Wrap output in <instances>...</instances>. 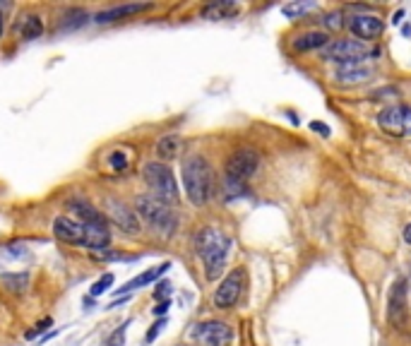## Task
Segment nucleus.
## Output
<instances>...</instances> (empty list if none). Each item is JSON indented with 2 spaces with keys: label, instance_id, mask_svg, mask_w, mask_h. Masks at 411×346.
I'll list each match as a JSON object with an SVG mask.
<instances>
[{
  "label": "nucleus",
  "instance_id": "obj_1",
  "mask_svg": "<svg viewBox=\"0 0 411 346\" xmlns=\"http://www.w3.org/2000/svg\"><path fill=\"white\" fill-rule=\"evenodd\" d=\"M180 178H183L185 197L195 207L207 204L214 195V171H212V163L202 154L185 156L183 163H180Z\"/></svg>",
  "mask_w": 411,
  "mask_h": 346
},
{
  "label": "nucleus",
  "instance_id": "obj_2",
  "mask_svg": "<svg viewBox=\"0 0 411 346\" xmlns=\"http://www.w3.org/2000/svg\"><path fill=\"white\" fill-rule=\"evenodd\" d=\"M195 253L204 265V277L209 282L221 277V272L226 270V260L231 253V238L226 233L216 229H200L195 233Z\"/></svg>",
  "mask_w": 411,
  "mask_h": 346
},
{
  "label": "nucleus",
  "instance_id": "obj_3",
  "mask_svg": "<svg viewBox=\"0 0 411 346\" xmlns=\"http://www.w3.org/2000/svg\"><path fill=\"white\" fill-rule=\"evenodd\" d=\"M132 209H135V214L140 217L154 233H159L161 238L176 236L180 219L176 212H173L171 204L161 202V200H156L154 195H140V197H135V207Z\"/></svg>",
  "mask_w": 411,
  "mask_h": 346
},
{
  "label": "nucleus",
  "instance_id": "obj_4",
  "mask_svg": "<svg viewBox=\"0 0 411 346\" xmlns=\"http://www.w3.org/2000/svg\"><path fill=\"white\" fill-rule=\"evenodd\" d=\"M142 178L147 188L152 192L149 195H154L156 200H161V202L166 204H176L180 192H178V180L176 175H173L171 168L166 166V163L161 161H147L142 168Z\"/></svg>",
  "mask_w": 411,
  "mask_h": 346
},
{
  "label": "nucleus",
  "instance_id": "obj_5",
  "mask_svg": "<svg viewBox=\"0 0 411 346\" xmlns=\"http://www.w3.org/2000/svg\"><path fill=\"white\" fill-rule=\"evenodd\" d=\"M260 166V156L255 149H238L228 156L226 171H224V180L233 185H245L248 180L255 175Z\"/></svg>",
  "mask_w": 411,
  "mask_h": 346
},
{
  "label": "nucleus",
  "instance_id": "obj_6",
  "mask_svg": "<svg viewBox=\"0 0 411 346\" xmlns=\"http://www.w3.org/2000/svg\"><path fill=\"white\" fill-rule=\"evenodd\" d=\"M378 125L390 137H409L411 135V106L392 104L378 113Z\"/></svg>",
  "mask_w": 411,
  "mask_h": 346
},
{
  "label": "nucleus",
  "instance_id": "obj_7",
  "mask_svg": "<svg viewBox=\"0 0 411 346\" xmlns=\"http://www.w3.org/2000/svg\"><path fill=\"white\" fill-rule=\"evenodd\" d=\"M371 56L364 41L356 39H335L325 46V60H332L337 65H352V63H364Z\"/></svg>",
  "mask_w": 411,
  "mask_h": 346
},
{
  "label": "nucleus",
  "instance_id": "obj_8",
  "mask_svg": "<svg viewBox=\"0 0 411 346\" xmlns=\"http://www.w3.org/2000/svg\"><path fill=\"white\" fill-rule=\"evenodd\" d=\"M243 287H245V272H243V267H236V270H231L221 279L219 289L214 291V308H219V311H231L236 303H238Z\"/></svg>",
  "mask_w": 411,
  "mask_h": 346
},
{
  "label": "nucleus",
  "instance_id": "obj_9",
  "mask_svg": "<svg viewBox=\"0 0 411 346\" xmlns=\"http://www.w3.org/2000/svg\"><path fill=\"white\" fill-rule=\"evenodd\" d=\"M190 337L204 346H228L233 342V330L221 320H207V323H197L192 327Z\"/></svg>",
  "mask_w": 411,
  "mask_h": 346
},
{
  "label": "nucleus",
  "instance_id": "obj_10",
  "mask_svg": "<svg viewBox=\"0 0 411 346\" xmlns=\"http://www.w3.org/2000/svg\"><path fill=\"white\" fill-rule=\"evenodd\" d=\"M106 212H108V219H111L116 226L128 236H137L142 231L140 217L135 214V209L130 204H125L123 200L118 197H108L106 200Z\"/></svg>",
  "mask_w": 411,
  "mask_h": 346
},
{
  "label": "nucleus",
  "instance_id": "obj_11",
  "mask_svg": "<svg viewBox=\"0 0 411 346\" xmlns=\"http://www.w3.org/2000/svg\"><path fill=\"white\" fill-rule=\"evenodd\" d=\"M388 320L392 327L397 330H404L409 323V308H407V282L404 279H397L390 289V299H388Z\"/></svg>",
  "mask_w": 411,
  "mask_h": 346
},
{
  "label": "nucleus",
  "instance_id": "obj_12",
  "mask_svg": "<svg viewBox=\"0 0 411 346\" xmlns=\"http://www.w3.org/2000/svg\"><path fill=\"white\" fill-rule=\"evenodd\" d=\"M347 27L352 29L356 41H376L378 36L383 34L385 24L378 15H354L352 20L347 22Z\"/></svg>",
  "mask_w": 411,
  "mask_h": 346
},
{
  "label": "nucleus",
  "instance_id": "obj_13",
  "mask_svg": "<svg viewBox=\"0 0 411 346\" xmlns=\"http://www.w3.org/2000/svg\"><path fill=\"white\" fill-rule=\"evenodd\" d=\"M53 236H56L58 241L68 243V246L84 248V236H87V231H84V224L70 219V217H58V219L53 221Z\"/></svg>",
  "mask_w": 411,
  "mask_h": 346
},
{
  "label": "nucleus",
  "instance_id": "obj_14",
  "mask_svg": "<svg viewBox=\"0 0 411 346\" xmlns=\"http://www.w3.org/2000/svg\"><path fill=\"white\" fill-rule=\"evenodd\" d=\"M68 209L75 212L77 221L84 224V226H106V217L101 214L92 202H87L84 197H70Z\"/></svg>",
  "mask_w": 411,
  "mask_h": 346
},
{
  "label": "nucleus",
  "instance_id": "obj_15",
  "mask_svg": "<svg viewBox=\"0 0 411 346\" xmlns=\"http://www.w3.org/2000/svg\"><path fill=\"white\" fill-rule=\"evenodd\" d=\"M152 8H154L152 3H128V5H118V8H108V10L96 12V15H94V22H96V24H108V22L123 20V17L140 15V12H147V10H152Z\"/></svg>",
  "mask_w": 411,
  "mask_h": 346
},
{
  "label": "nucleus",
  "instance_id": "obj_16",
  "mask_svg": "<svg viewBox=\"0 0 411 346\" xmlns=\"http://www.w3.org/2000/svg\"><path fill=\"white\" fill-rule=\"evenodd\" d=\"M373 77V70L366 68L364 63H352V65H337L335 70V82L344 84V87H354V84H364Z\"/></svg>",
  "mask_w": 411,
  "mask_h": 346
},
{
  "label": "nucleus",
  "instance_id": "obj_17",
  "mask_svg": "<svg viewBox=\"0 0 411 346\" xmlns=\"http://www.w3.org/2000/svg\"><path fill=\"white\" fill-rule=\"evenodd\" d=\"M168 270H171V263H161V265L152 267V270L142 272L140 277L130 279L128 284H123V287H120V289H116V291H118V294H130V291H137L140 287H147V284L156 282V279H159V277H164Z\"/></svg>",
  "mask_w": 411,
  "mask_h": 346
},
{
  "label": "nucleus",
  "instance_id": "obj_18",
  "mask_svg": "<svg viewBox=\"0 0 411 346\" xmlns=\"http://www.w3.org/2000/svg\"><path fill=\"white\" fill-rule=\"evenodd\" d=\"M330 44V36L328 32H318V29H313V32H306V34H299L294 39V51L299 53H306V51H318V48H325Z\"/></svg>",
  "mask_w": 411,
  "mask_h": 346
},
{
  "label": "nucleus",
  "instance_id": "obj_19",
  "mask_svg": "<svg viewBox=\"0 0 411 346\" xmlns=\"http://www.w3.org/2000/svg\"><path fill=\"white\" fill-rule=\"evenodd\" d=\"M87 231V236H84V248H89V250H104L108 248V243H111V231L108 226H84Z\"/></svg>",
  "mask_w": 411,
  "mask_h": 346
},
{
  "label": "nucleus",
  "instance_id": "obj_20",
  "mask_svg": "<svg viewBox=\"0 0 411 346\" xmlns=\"http://www.w3.org/2000/svg\"><path fill=\"white\" fill-rule=\"evenodd\" d=\"M0 284L10 294H24L29 289V275L27 272H5V275H0Z\"/></svg>",
  "mask_w": 411,
  "mask_h": 346
},
{
  "label": "nucleus",
  "instance_id": "obj_21",
  "mask_svg": "<svg viewBox=\"0 0 411 346\" xmlns=\"http://www.w3.org/2000/svg\"><path fill=\"white\" fill-rule=\"evenodd\" d=\"M180 151V137L178 135H164L159 137V142H156V156L164 161H171L173 156H178Z\"/></svg>",
  "mask_w": 411,
  "mask_h": 346
},
{
  "label": "nucleus",
  "instance_id": "obj_22",
  "mask_svg": "<svg viewBox=\"0 0 411 346\" xmlns=\"http://www.w3.org/2000/svg\"><path fill=\"white\" fill-rule=\"evenodd\" d=\"M20 34L24 41H34V39H41L44 34V22H41L39 15H27L20 24Z\"/></svg>",
  "mask_w": 411,
  "mask_h": 346
},
{
  "label": "nucleus",
  "instance_id": "obj_23",
  "mask_svg": "<svg viewBox=\"0 0 411 346\" xmlns=\"http://www.w3.org/2000/svg\"><path fill=\"white\" fill-rule=\"evenodd\" d=\"M318 10V3H313V0H303V3H289L284 5L282 12L289 17V20H303L308 12H316Z\"/></svg>",
  "mask_w": 411,
  "mask_h": 346
},
{
  "label": "nucleus",
  "instance_id": "obj_24",
  "mask_svg": "<svg viewBox=\"0 0 411 346\" xmlns=\"http://www.w3.org/2000/svg\"><path fill=\"white\" fill-rule=\"evenodd\" d=\"M236 10L238 8L231 3H212L202 10V15L212 17V20H224V17H228V15H236Z\"/></svg>",
  "mask_w": 411,
  "mask_h": 346
},
{
  "label": "nucleus",
  "instance_id": "obj_25",
  "mask_svg": "<svg viewBox=\"0 0 411 346\" xmlns=\"http://www.w3.org/2000/svg\"><path fill=\"white\" fill-rule=\"evenodd\" d=\"M344 15L340 10H335V12H328V15L323 17V27L325 29H330V32H340V29L344 27Z\"/></svg>",
  "mask_w": 411,
  "mask_h": 346
},
{
  "label": "nucleus",
  "instance_id": "obj_26",
  "mask_svg": "<svg viewBox=\"0 0 411 346\" xmlns=\"http://www.w3.org/2000/svg\"><path fill=\"white\" fill-rule=\"evenodd\" d=\"M113 287V275H104L99 279V282H94L92 284V289H89V294L92 296H101V294H106L108 289Z\"/></svg>",
  "mask_w": 411,
  "mask_h": 346
},
{
  "label": "nucleus",
  "instance_id": "obj_27",
  "mask_svg": "<svg viewBox=\"0 0 411 346\" xmlns=\"http://www.w3.org/2000/svg\"><path fill=\"white\" fill-rule=\"evenodd\" d=\"M125 332H128V323H123L116 332H113L111 337H108L106 346H123V342H125Z\"/></svg>",
  "mask_w": 411,
  "mask_h": 346
},
{
  "label": "nucleus",
  "instance_id": "obj_28",
  "mask_svg": "<svg viewBox=\"0 0 411 346\" xmlns=\"http://www.w3.org/2000/svg\"><path fill=\"white\" fill-rule=\"evenodd\" d=\"M168 296H171V284H168V282H159V284H156L154 299L159 301V303H164V301H171Z\"/></svg>",
  "mask_w": 411,
  "mask_h": 346
},
{
  "label": "nucleus",
  "instance_id": "obj_29",
  "mask_svg": "<svg viewBox=\"0 0 411 346\" xmlns=\"http://www.w3.org/2000/svg\"><path fill=\"white\" fill-rule=\"evenodd\" d=\"M111 166L116 168V171H125V168H128V159H125L123 151H113V154H111Z\"/></svg>",
  "mask_w": 411,
  "mask_h": 346
},
{
  "label": "nucleus",
  "instance_id": "obj_30",
  "mask_svg": "<svg viewBox=\"0 0 411 346\" xmlns=\"http://www.w3.org/2000/svg\"><path fill=\"white\" fill-rule=\"evenodd\" d=\"M161 327H166V320H164V318H159V320H156V323L152 325V330L147 332V337H144V342H147V344H152L154 339L161 335Z\"/></svg>",
  "mask_w": 411,
  "mask_h": 346
},
{
  "label": "nucleus",
  "instance_id": "obj_31",
  "mask_svg": "<svg viewBox=\"0 0 411 346\" xmlns=\"http://www.w3.org/2000/svg\"><path fill=\"white\" fill-rule=\"evenodd\" d=\"M311 130H316V132H323V137H330L332 135V130L325 123H320V120H313L311 123Z\"/></svg>",
  "mask_w": 411,
  "mask_h": 346
},
{
  "label": "nucleus",
  "instance_id": "obj_32",
  "mask_svg": "<svg viewBox=\"0 0 411 346\" xmlns=\"http://www.w3.org/2000/svg\"><path fill=\"white\" fill-rule=\"evenodd\" d=\"M168 306H171V301H164V303H159V306H156L154 308V315H159V318H164V315H166V311H168Z\"/></svg>",
  "mask_w": 411,
  "mask_h": 346
},
{
  "label": "nucleus",
  "instance_id": "obj_33",
  "mask_svg": "<svg viewBox=\"0 0 411 346\" xmlns=\"http://www.w3.org/2000/svg\"><path fill=\"white\" fill-rule=\"evenodd\" d=\"M48 325H51V320H44V323H41V325H36V330H32V332H29L27 337L32 339V337H36V335H41V332H44Z\"/></svg>",
  "mask_w": 411,
  "mask_h": 346
},
{
  "label": "nucleus",
  "instance_id": "obj_34",
  "mask_svg": "<svg viewBox=\"0 0 411 346\" xmlns=\"http://www.w3.org/2000/svg\"><path fill=\"white\" fill-rule=\"evenodd\" d=\"M3 8H5V5H0V36H3V29H5V17H3Z\"/></svg>",
  "mask_w": 411,
  "mask_h": 346
},
{
  "label": "nucleus",
  "instance_id": "obj_35",
  "mask_svg": "<svg viewBox=\"0 0 411 346\" xmlns=\"http://www.w3.org/2000/svg\"><path fill=\"white\" fill-rule=\"evenodd\" d=\"M404 241H407V243H409V246H411V224H409V226H407V229H404Z\"/></svg>",
  "mask_w": 411,
  "mask_h": 346
},
{
  "label": "nucleus",
  "instance_id": "obj_36",
  "mask_svg": "<svg viewBox=\"0 0 411 346\" xmlns=\"http://www.w3.org/2000/svg\"><path fill=\"white\" fill-rule=\"evenodd\" d=\"M402 17H404V10H400V12H397V15H395V20H392V22H395V24H397V22H400V20H402Z\"/></svg>",
  "mask_w": 411,
  "mask_h": 346
}]
</instances>
